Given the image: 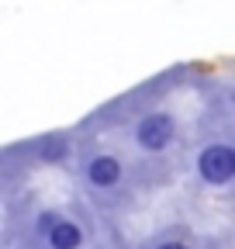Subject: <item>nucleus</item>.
<instances>
[{
	"mask_svg": "<svg viewBox=\"0 0 235 249\" xmlns=\"http://www.w3.org/2000/svg\"><path fill=\"white\" fill-rule=\"evenodd\" d=\"M121 177H125V163L118 160L114 152H97L83 166V180L90 183L94 191H114V187L121 183Z\"/></svg>",
	"mask_w": 235,
	"mask_h": 249,
	"instance_id": "nucleus-4",
	"label": "nucleus"
},
{
	"mask_svg": "<svg viewBox=\"0 0 235 249\" xmlns=\"http://www.w3.org/2000/svg\"><path fill=\"white\" fill-rule=\"evenodd\" d=\"M201 183L208 187H228L235 180V149L228 142H208L197 152V163H194Z\"/></svg>",
	"mask_w": 235,
	"mask_h": 249,
	"instance_id": "nucleus-1",
	"label": "nucleus"
},
{
	"mask_svg": "<svg viewBox=\"0 0 235 249\" xmlns=\"http://www.w3.org/2000/svg\"><path fill=\"white\" fill-rule=\"evenodd\" d=\"M176 139V118L169 111H149L135 121V145L142 152H166Z\"/></svg>",
	"mask_w": 235,
	"mask_h": 249,
	"instance_id": "nucleus-2",
	"label": "nucleus"
},
{
	"mask_svg": "<svg viewBox=\"0 0 235 249\" xmlns=\"http://www.w3.org/2000/svg\"><path fill=\"white\" fill-rule=\"evenodd\" d=\"M38 232L45 235L49 249H83V229L80 222L59 214V211H42L38 214Z\"/></svg>",
	"mask_w": 235,
	"mask_h": 249,
	"instance_id": "nucleus-3",
	"label": "nucleus"
},
{
	"mask_svg": "<svg viewBox=\"0 0 235 249\" xmlns=\"http://www.w3.org/2000/svg\"><path fill=\"white\" fill-rule=\"evenodd\" d=\"M69 156V142H66V135H45L42 142H38V160L42 163H63Z\"/></svg>",
	"mask_w": 235,
	"mask_h": 249,
	"instance_id": "nucleus-5",
	"label": "nucleus"
},
{
	"mask_svg": "<svg viewBox=\"0 0 235 249\" xmlns=\"http://www.w3.org/2000/svg\"><path fill=\"white\" fill-rule=\"evenodd\" d=\"M156 249H190V242H184V239H166V242H159Z\"/></svg>",
	"mask_w": 235,
	"mask_h": 249,
	"instance_id": "nucleus-6",
	"label": "nucleus"
}]
</instances>
